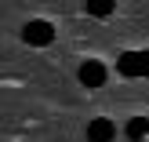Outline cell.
Listing matches in <instances>:
<instances>
[{"label":"cell","mask_w":149,"mask_h":142,"mask_svg":"<svg viewBox=\"0 0 149 142\" xmlns=\"http://www.w3.org/2000/svg\"><path fill=\"white\" fill-rule=\"evenodd\" d=\"M120 77H149V51H124L116 58Z\"/></svg>","instance_id":"6da1fadb"},{"label":"cell","mask_w":149,"mask_h":142,"mask_svg":"<svg viewBox=\"0 0 149 142\" xmlns=\"http://www.w3.org/2000/svg\"><path fill=\"white\" fill-rule=\"evenodd\" d=\"M22 36H26V44H36V48H44V44H51V40H55V26H51V22H44V18H36V22H29V26L22 29Z\"/></svg>","instance_id":"7a4b0ae2"},{"label":"cell","mask_w":149,"mask_h":142,"mask_svg":"<svg viewBox=\"0 0 149 142\" xmlns=\"http://www.w3.org/2000/svg\"><path fill=\"white\" fill-rule=\"evenodd\" d=\"M116 139V124L109 117H95L87 124V142H113Z\"/></svg>","instance_id":"3957f363"},{"label":"cell","mask_w":149,"mask_h":142,"mask_svg":"<svg viewBox=\"0 0 149 142\" xmlns=\"http://www.w3.org/2000/svg\"><path fill=\"white\" fill-rule=\"evenodd\" d=\"M106 77H109V69L102 62H95V58H87V62L80 66V84H87V87H102Z\"/></svg>","instance_id":"277c9868"},{"label":"cell","mask_w":149,"mask_h":142,"mask_svg":"<svg viewBox=\"0 0 149 142\" xmlns=\"http://www.w3.org/2000/svg\"><path fill=\"white\" fill-rule=\"evenodd\" d=\"M124 135H127V139H146L149 135V120H146V117H131V120L127 124H124Z\"/></svg>","instance_id":"5b68a950"},{"label":"cell","mask_w":149,"mask_h":142,"mask_svg":"<svg viewBox=\"0 0 149 142\" xmlns=\"http://www.w3.org/2000/svg\"><path fill=\"white\" fill-rule=\"evenodd\" d=\"M87 15H95V18H106V15H113V4H87Z\"/></svg>","instance_id":"8992f818"}]
</instances>
